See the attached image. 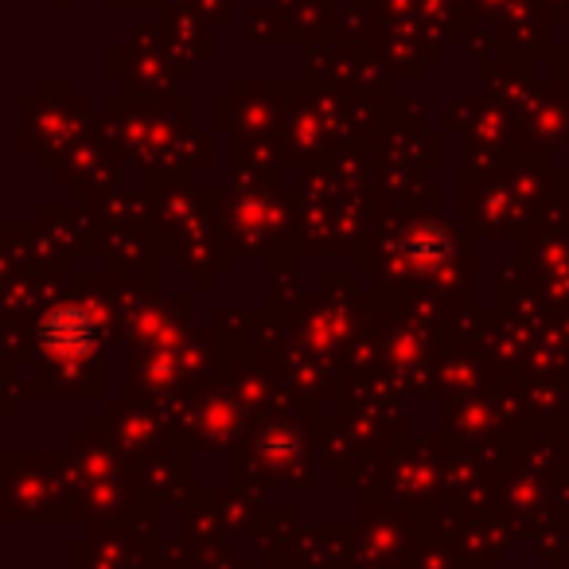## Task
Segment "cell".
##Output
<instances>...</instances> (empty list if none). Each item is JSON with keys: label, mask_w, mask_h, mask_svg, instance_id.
Here are the masks:
<instances>
[{"label": "cell", "mask_w": 569, "mask_h": 569, "mask_svg": "<svg viewBox=\"0 0 569 569\" xmlns=\"http://www.w3.org/2000/svg\"><path fill=\"white\" fill-rule=\"evenodd\" d=\"M452 253H457V242L441 222H418L398 238V258L410 269H441L452 261Z\"/></svg>", "instance_id": "cell-2"}, {"label": "cell", "mask_w": 569, "mask_h": 569, "mask_svg": "<svg viewBox=\"0 0 569 569\" xmlns=\"http://www.w3.org/2000/svg\"><path fill=\"white\" fill-rule=\"evenodd\" d=\"M40 351L59 367H79L94 356L98 348V317L87 305H59L40 320L36 332Z\"/></svg>", "instance_id": "cell-1"}, {"label": "cell", "mask_w": 569, "mask_h": 569, "mask_svg": "<svg viewBox=\"0 0 569 569\" xmlns=\"http://www.w3.org/2000/svg\"><path fill=\"white\" fill-rule=\"evenodd\" d=\"M261 449H266L269 457H289V452L297 449V433L293 429H273V433L261 441Z\"/></svg>", "instance_id": "cell-3"}]
</instances>
